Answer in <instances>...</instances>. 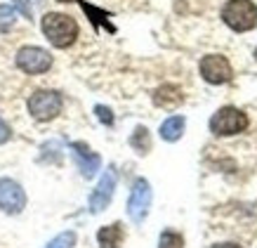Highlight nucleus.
<instances>
[{
  "label": "nucleus",
  "mask_w": 257,
  "mask_h": 248,
  "mask_svg": "<svg viewBox=\"0 0 257 248\" xmlns=\"http://www.w3.org/2000/svg\"><path fill=\"white\" fill-rule=\"evenodd\" d=\"M15 5L22 10V15L26 19H31V5H29V0H15Z\"/></svg>",
  "instance_id": "412c9836"
},
{
  "label": "nucleus",
  "mask_w": 257,
  "mask_h": 248,
  "mask_svg": "<svg viewBox=\"0 0 257 248\" xmlns=\"http://www.w3.org/2000/svg\"><path fill=\"white\" fill-rule=\"evenodd\" d=\"M57 3H73V0H57Z\"/></svg>",
  "instance_id": "5701e85b"
},
{
  "label": "nucleus",
  "mask_w": 257,
  "mask_h": 248,
  "mask_svg": "<svg viewBox=\"0 0 257 248\" xmlns=\"http://www.w3.org/2000/svg\"><path fill=\"white\" fill-rule=\"evenodd\" d=\"M29 111L36 121H52L62 111V95L57 90H38L29 97Z\"/></svg>",
  "instance_id": "20e7f679"
},
{
  "label": "nucleus",
  "mask_w": 257,
  "mask_h": 248,
  "mask_svg": "<svg viewBox=\"0 0 257 248\" xmlns=\"http://www.w3.org/2000/svg\"><path fill=\"white\" fill-rule=\"evenodd\" d=\"M26 206V194L19 182L10 178L0 180V210H5L10 215H19Z\"/></svg>",
  "instance_id": "6e6552de"
},
{
  "label": "nucleus",
  "mask_w": 257,
  "mask_h": 248,
  "mask_svg": "<svg viewBox=\"0 0 257 248\" xmlns=\"http://www.w3.org/2000/svg\"><path fill=\"white\" fill-rule=\"evenodd\" d=\"M76 246V232H62L50 241L45 248H73Z\"/></svg>",
  "instance_id": "a211bd4d"
},
{
  "label": "nucleus",
  "mask_w": 257,
  "mask_h": 248,
  "mask_svg": "<svg viewBox=\"0 0 257 248\" xmlns=\"http://www.w3.org/2000/svg\"><path fill=\"white\" fill-rule=\"evenodd\" d=\"M158 248H184V239H182V234L165 229L158 239Z\"/></svg>",
  "instance_id": "dca6fc26"
},
{
  "label": "nucleus",
  "mask_w": 257,
  "mask_h": 248,
  "mask_svg": "<svg viewBox=\"0 0 257 248\" xmlns=\"http://www.w3.org/2000/svg\"><path fill=\"white\" fill-rule=\"evenodd\" d=\"M94 114L99 116V121L104 125H111V123H113V116H111V109L109 107H101V104H99V107H94Z\"/></svg>",
  "instance_id": "6ab92c4d"
},
{
  "label": "nucleus",
  "mask_w": 257,
  "mask_h": 248,
  "mask_svg": "<svg viewBox=\"0 0 257 248\" xmlns=\"http://www.w3.org/2000/svg\"><path fill=\"white\" fill-rule=\"evenodd\" d=\"M222 19L236 33H245L257 26V5L252 0H229L222 8Z\"/></svg>",
  "instance_id": "f03ea898"
},
{
  "label": "nucleus",
  "mask_w": 257,
  "mask_h": 248,
  "mask_svg": "<svg viewBox=\"0 0 257 248\" xmlns=\"http://www.w3.org/2000/svg\"><path fill=\"white\" fill-rule=\"evenodd\" d=\"M130 144L135 147L137 154H149V149H151V140H149V130L144 125H137L133 132V137H130Z\"/></svg>",
  "instance_id": "4468645a"
},
{
  "label": "nucleus",
  "mask_w": 257,
  "mask_h": 248,
  "mask_svg": "<svg viewBox=\"0 0 257 248\" xmlns=\"http://www.w3.org/2000/svg\"><path fill=\"white\" fill-rule=\"evenodd\" d=\"M182 102H184V95H182V90H179L177 86H172V83H165V86L154 90V104L161 109H177Z\"/></svg>",
  "instance_id": "9b49d317"
},
{
  "label": "nucleus",
  "mask_w": 257,
  "mask_h": 248,
  "mask_svg": "<svg viewBox=\"0 0 257 248\" xmlns=\"http://www.w3.org/2000/svg\"><path fill=\"white\" fill-rule=\"evenodd\" d=\"M210 248H243V246H238V243H231V241H229V243H217V246H210Z\"/></svg>",
  "instance_id": "4be33fe9"
},
{
  "label": "nucleus",
  "mask_w": 257,
  "mask_h": 248,
  "mask_svg": "<svg viewBox=\"0 0 257 248\" xmlns=\"http://www.w3.org/2000/svg\"><path fill=\"white\" fill-rule=\"evenodd\" d=\"M17 66L29 76H38V73H45L52 66V54L43 50V47H22L17 52Z\"/></svg>",
  "instance_id": "423d86ee"
},
{
  "label": "nucleus",
  "mask_w": 257,
  "mask_h": 248,
  "mask_svg": "<svg viewBox=\"0 0 257 248\" xmlns=\"http://www.w3.org/2000/svg\"><path fill=\"white\" fill-rule=\"evenodd\" d=\"M80 5H83V10H85V15L90 17V22L94 24V26H101V24H104V26H106V29H109V31H113V26H111L109 22H106V19H109V12H104V10H97V8H92V5H87V3H80Z\"/></svg>",
  "instance_id": "2eb2a0df"
},
{
  "label": "nucleus",
  "mask_w": 257,
  "mask_h": 248,
  "mask_svg": "<svg viewBox=\"0 0 257 248\" xmlns=\"http://www.w3.org/2000/svg\"><path fill=\"white\" fill-rule=\"evenodd\" d=\"M10 137H12V130H10V125L0 118V144H5Z\"/></svg>",
  "instance_id": "aec40b11"
},
{
  "label": "nucleus",
  "mask_w": 257,
  "mask_h": 248,
  "mask_svg": "<svg viewBox=\"0 0 257 248\" xmlns=\"http://www.w3.org/2000/svg\"><path fill=\"white\" fill-rule=\"evenodd\" d=\"M151 185H149L144 178L135 180L133 192H130V201H127V215L135 225H142L149 215V208H151Z\"/></svg>",
  "instance_id": "39448f33"
},
{
  "label": "nucleus",
  "mask_w": 257,
  "mask_h": 248,
  "mask_svg": "<svg viewBox=\"0 0 257 248\" xmlns=\"http://www.w3.org/2000/svg\"><path fill=\"white\" fill-rule=\"evenodd\" d=\"M123 225L120 222H113V225L101 227L97 232V241H99V248H118L123 243Z\"/></svg>",
  "instance_id": "f8f14e48"
},
{
  "label": "nucleus",
  "mask_w": 257,
  "mask_h": 248,
  "mask_svg": "<svg viewBox=\"0 0 257 248\" xmlns=\"http://www.w3.org/2000/svg\"><path fill=\"white\" fill-rule=\"evenodd\" d=\"M17 22V12L15 8H10V5H0V33L10 31Z\"/></svg>",
  "instance_id": "f3484780"
},
{
  "label": "nucleus",
  "mask_w": 257,
  "mask_h": 248,
  "mask_svg": "<svg viewBox=\"0 0 257 248\" xmlns=\"http://www.w3.org/2000/svg\"><path fill=\"white\" fill-rule=\"evenodd\" d=\"M248 116L243 114L241 109L236 107H222L210 118V132L219 135V137H229V135H238L248 128Z\"/></svg>",
  "instance_id": "7ed1b4c3"
},
{
  "label": "nucleus",
  "mask_w": 257,
  "mask_h": 248,
  "mask_svg": "<svg viewBox=\"0 0 257 248\" xmlns=\"http://www.w3.org/2000/svg\"><path fill=\"white\" fill-rule=\"evenodd\" d=\"M113 189H116V168L109 166V168L104 171V175H101L97 189H94L92 196H90V210H92V213H101V210L111 203V199H113Z\"/></svg>",
  "instance_id": "1a4fd4ad"
},
{
  "label": "nucleus",
  "mask_w": 257,
  "mask_h": 248,
  "mask_svg": "<svg viewBox=\"0 0 257 248\" xmlns=\"http://www.w3.org/2000/svg\"><path fill=\"white\" fill-rule=\"evenodd\" d=\"M184 125H187L184 116H170L161 125V137L165 142H177L182 137V132H184Z\"/></svg>",
  "instance_id": "ddd939ff"
},
{
  "label": "nucleus",
  "mask_w": 257,
  "mask_h": 248,
  "mask_svg": "<svg viewBox=\"0 0 257 248\" xmlns=\"http://www.w3.org/2000/svg\"><path fill=\"white\" fill-rule=\"evenodd\" d=\"M255 59H257V50H255Z\"/></svg>",
  "instance_id": "b1692460"
},
{
  "label": "nucleus",
  "mask_w": 257,
  "mask_h": 248,
  "mask_svg": "<svg viewBox=\"0 0 257 248\" xmlns=\"http://www.w3.org/2000/svg\"><path fill=\"white\" fill-rule=\"evenodd\" d=\"M201 76L210 83V86H224L234 78L231 64L222 54H205L201 59Z\"/></svg>",
  "instance_id": "0eeeda50"
},
{
  "label": "nucleus",
  "mask_w": 257,
  "mask_h": 248,
  "mask_svg": "<svg viewBox=\"0 0 257 248\" xmlns=\"http://www.w3.org/2000/svg\"><path fill=\"white\" fill-rule=\"evenodd\" d=\"M71 151H73V158H76V163H78L83 178H85V180L94 178V175H97V171H99V166H101L99 154L90 151V149H87V144H83V142H73V144H71Z\"/></svg>",
  "instance_id": "9d476101"
},
{
  "label": "nucleus",
  "mask_w": 257,
  "mask_h": 248,
  "mask_svg": "<svg viewBox=\"0 0 257 248\" xmlns=\"http://www.w3.org/2000/svg\"><path fill=\"white\" fill-rule=\"evenodd\" d=\"M43 33H45V38L55 47L64 50V47H71L76 43V38H78V24L69 15L47 12L43 17Z\"/></svg>",
  "instance_id": "f257e3e1"
}]
</instances>
